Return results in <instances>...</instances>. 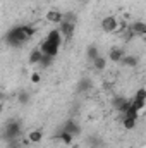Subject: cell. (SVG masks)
<instances>
[{
	"label": "cell",
	"instance_id": "7",
	"mask_svg": "<svg viewBox=\"0 0 146 148\" xmlns=\"http://www.w3.org/2000/svg\"><path fill=\"white\" fill-rule=\"evenodd\" d=\"M127 29H129V33H131V36L132 38H141L146 35V24L143 21H139V19H136V21H132L129 26H127Z\"/></svg>",
	"mask_w": 146,
	"mask_h": 148
},
{
	"label": "cell",
	"instance_id": "3",
	"mask_svg": "<svg viewBox=\"0 0 146 148\" xmlns=\"http://www.w3.org/2000/svg\"><path fill=\"white\" fill-rule=\"evenodd\" d=\"M102 31L103 33H107V35H115V31L119 29V26H120V19L117 17V16H105L103 19H102Z\"/></svg>",
	"mask_w": 146,
	"mask_h": 148
},
{
	"label": "cell",
	"instance_id": "4",
	"mask_svg": "<svg viewBox=\"0 0 146 148\" xmlns=\"http://www.w3.org/2000/svg\"><path fill=\"white\" fill-rule=\"evenodd\" d=\"M40 50H41V53L43 55H50V57H57V53H59V50H60V43H55V41H50V40H43L41 43H40V47H38Z\"/></svg>",
	"mask_w": 146,
	"mask_h": 148
},
{
	"label": "cell",
	"instance_id": "22",
	"mask_svg": "<svg viewBox=\"0 0 146 148\" xmlns=\"http://www.w3.org/2000/svg\"><path fill=\"white\" fill-rule=\"evenodd\" d=\"M52 62H53V57H50V55H43V57H41V60H40V64H38V66H40V67H43V69H45V67H50V66H52Z\"/></svg>",
	"mask_w": 146,
	"mask_h": 148
},
{
	"label": "cell",
	"instance_id": "19",
	"mask_svg": "<svg viewBox=\"0 0 146 148\" xmlns=\"http://www.w3.org/2000/svg\"><path fill=\"white\" fill-rule=\"evenodd\" d=\"M98 55H100V52H98V47H96V45H89V47L86 48V57H88L89 60L96 59Z\"/></svg>",
	"mask_w": 146,
	"mask_h": 148
},
{
	"label": "cell",
	"instance_id": "24",
	"mask_svg": "<svg viewBox=\"0 0 146 148\" xmlns=\"http://www.w3.org/2000/svg\"><path fill=\"white\" fill-rule=\"evenodd\" d=\"M19 102H21V103H24V105H26V103H29V93H28L26 90H23V91L19 93Z\"/></svg>",
	"mask_w": 146,
	"mask_h": 148
},
{
	"label": "cell",
	"instance_id": "8",
	"mask_svg": "<svg viewBox=\"0 0 146 148\" xmlns=\"http://www.w3.org/2000/svg\"><path fill=\"white\" fill-rule=\"evenodd\" d=\"M126 55V52H124V47H119V45H115V47H112L108 50V55H107V60L110 62H113V64H120V60H122V57Z\"/></svg>",
	"mask_w": 146,
	"mask_h": 148
},
{
	"label": "cell",
	"instance_id": "12",
	"mask_svg": "<svg viewBox=\"0 0 146 148\" xmlns=\"http://www.w3.org/2000/svg\"><path fill=\"white\" fill-rule=\"evenodd\" d=\"M43 140V131L41 129H31L26 136V141L31 143V145H36V143H41Z\"/></svg>",
	"mask_w": 146,
	"mask_h": 148
},
{
	"label": "cell",
	"instance_id": "16",
	"mask_svg": "<svg viewBox=\"0 0 146 148\" xmlns=\"http://www.w3.org/2000/svg\"><path fill=\"white\" fill-rule=\"evenodd\" d=\"M55 138H57L60 143H64V145H71V143H72V140H74L72 134H69V133H65V131H62V129H60V133H59Z\"/></svg>",
	"mask_w": 146,
	"mask_h": 148
},
{
	"label": "cell",
	"instance_id": "13",
	"mask_svg": "<svg viewBox=\"0 0 146 148\" xmlns=\"http://www.w3.org/2000/svg\"><path fill=\"white\" fill-rule=\"evenodd\" d=\"M91 64H93V67H95L98 73H102V71H105V69H107L108 60H107V57H105V55H98L96 59H93V60H91Z\"/></svg>",
	"mask_w": 146,
	"mask_h": 148
},
{
	"label": "cell",
	"instance_id": "11",
	"mask_svg": "<svg viewBox=\"0 0 146 148\" xmlns=\"http://www.w3.org/2000/svg\"><path fill=\"white\" fill-rule=\"evenodd\" d=\"M129 105H131V100H129V98H124V97L113 98V107H115V110L119 112V114H124Z\"/></svg>",
	"mask_w": 146,
	"mask_h": 148
},
{
	"label": "cell",
	"instance_id": "1",
	"mask_svg": "<svg viewBox=\"0 0 146 148\" xmlns=\"http://www.w3.org/2000/svg\"><path fill=\"white\" fill-rule=\"evenodd\" d=\"M23 134V126L17 119H10L5 127H3V138L7 141H14V140H19Z\"/></svg>",
	"mask_w": 146,
	"mask_h": 148
},
{
	"label": "cell",
	"instance_id": "18",
	"mask_svg": "<svg viewBox=\"0 0 146 148\" xmlns=\"http://www.w3.org/2000/svg\"><path fill=\"white\" fill-rule=\"evenodd\" d=\"M139 114H141L139 110H136L132 105H129V107L126 109V112L122 114V117H129V119H136V121H138V119H139Z\"/></svg>",
	"mask_w": 146,
	"mask_h": 148
},
{
	"label": "cell",
	"instance_id": "14",
	"mask_svg": "<svg viewBox=\"0 0 146 148\" xmlns=\"http://www.w3.org/2000/svg\"><path fill=\"white\" fill-rule=\"evenodd\" d=\"M120 64H122V66H126V67H138L139 59H138L136 55H127V53H126V55L122 57Z\"/></svg>",
	"mask_w": 146,
	"mask_h": 148
},
{
	"label": "cell",
	"instance_id": "21",
	"mask_svg": "<svg viewBox=\"0 0 146 148\" xmlns=\"http://www.w3.org/2000/svg\"><path fill=\"white\" fill-rule=\"evenodd\" d=\"M23 29H24V33H26L28 40H29V38H33L35 35H36V28H35L33 24H23Z\"/></svg>",
	"mask_w": 146,
	"mask_h": 148
},
{
	"label": "cell",
	"instance_id": "10",
	"mask_svg": "<svg viewBox=\"0 0 146 148\" xmlns=\"http://www.w3.org/2000/svg\"><path fill=\"white\" fill-rule=\"evenodd\" d=\"M62 131H65V133H69V134H72V136H77V134L81 133V126L77 124V121L67 119V121L64 122V126H62Z\"/></svg>",
	"mask_w": 146,
	"mask_h": 148
},
{
	"label": "cell",
	"instance_id": "26",
	"mask_svg": "<svg viewBox=\"0 0 146 148\" xmlns=\"http://www.w3.org/2000/svg\"><path fill=\"white\" fill-rule=\"evenodd\" d=\"M81 2H88V0H81Z\"/></svg>",
	"mask_w": 146,
	"mask_h": 148
},
{
	"label": "cell",
	"instance_id": "17",
	"mask_svg": "<svg viewBox=\"0 0 146 148\" xmlns=\"http://www.w3.org/2000/svg\"><path fill=\"white\" fill-rule=\"evenodd\" d=\"M122 126H124V129L132 131V129H136L138 121H136V119H129V117H122Z\"/></svg>",
	"mask_w": 146,
	"mask_h": 148
},
{
	"label": "cell",
	"instance_id": "6",
	"mask_svg": "<svg viewBox=\"0 0 146 148\" xmlns=\"http://www.w3.org/2000/svg\"><path fill=\"white\" fill-rule=\"evenodd\" d=\"M74 31H76V21H67V19H64V21L59 24V33L62 35L64 40L72 38Z\"/></svg>",
	"mask_w": 146,
	"mask_h": 148
},
{
	"label": "cell",
	"instance_id": "15",
	"mask_svg": "<svg viewBox=\"0 0 146 148\" xmlns=\"http://www.w3.org/2000/svg\"><path fill=\"white\" fill-rule=\"evenodd\" d=\"M41 57H43V53H41V50L36 47V48H33V50L29 52V59H28V60H29V64L38 66V64H40V60H41Z\"/></svg>",
	"mask_w": 146,
	"mask_h": 148
},
{
	"label": "cell",
	"instance_id": "2",
	"mask_svg": "<svg viewBox=\"0 0 146 148\" xmlns=\"http://www.w3.org/2000/svg\"><path fill=\"white\" fill-rule=\"evenodd\" d=\"M26 41H28V36H26V33L23 29V24L21 26H14L7 33V43L12 45V47H19V45H23Z\"/></svg>",
	"mask_w": 146,
	"mask_h": 148
},
{
	"label": "cell",
	"instance_id": "20",
	"mask_svg": "<svg viewBox=\"0 0 146 148\" xmlns=\"http://www.w3.org/2000/svg\"><path fill=\"white\" fill-rule=\"evenodd\" d=\"M91 84H93V83H91L89 77H83V79L79 81V84H77V90H79V91H86V90L91 88Z\"/></svg>",
	"mask_w": 146,
	"mask_h": 148
},
{
	"label": "cell",
	"instance_id": "5",
	"mask_svg": "<svg viewBox=\"0 0 146 148\" xmlns=\"http://www.w3.org/2000/svg\"><path fill=\"white\" fill-rule=\"evenodd\" d=\"M131 100V105L136 109V110L143 112L146 107V90L145 88H138L136 90V93L132 95V98H129Z\"/></svg>",
	"mask_w": 146,
	"mask_h": 148
},
{
	"label": "cell",
	"instance_id": "23",
	"mask_svg": "<svg viewBox=\"0 0 146 148\" xmlns=\"http://www.w3.org/2000/svg\"><path fill=\"white\" fill-rule=\"evenodd\" d=\"M29 81H31L33 84H38V83H41V73H38V71L31 73V74H29Z\"/></svg>",
	"mask_w": 146,
	"mask_h": 148
},
{
	"label": "cell",
	"instance_id": "9",
	"mask_svg": "<svg viewBox=\"0 0 146 148\" xmlns=\"http://www.w3.org/2000/svg\"><path fill=\"white\" fill-rule=\"evenodd\" d=\"M45 21H48V23H52V24H60V23L64 21V12L59 10V9H50V10H46V14H45Z\"/></svg>",
	"mask_w": 146,
	"mask_h": 148
},
{
	"label": "cell",
	"instance_id": "25",
	"mask_svg": "<svg viewBox=\"0 0 146 148\" xmlns=\"http://www.w3.org/2000/svg\"><path fill=\"white\" fill-rule=\"evenodd\" d=\"M2 112H3V102H0V115H2Z\"/></svg>",
	"mask_w": 146,
	"mask_h": 148
}]
</instances>
